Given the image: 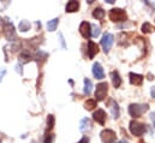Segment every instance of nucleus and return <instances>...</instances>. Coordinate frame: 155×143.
<instances>
[{
    "label": "nucleus",
    "instance_id": "nucleus-23",
    "mask_svg": "<svg viewBox=\"0 0 155 143\" xmlns=\"http://www.w3.org/2000/svg\"><path fill=\"white\" fill-rule=\"evenodd\" d=\"M100 33H101L100 27H97L96 24H93L91 25V36L93 37H97V36L100 35Z\"/></svg>",
    "mask_w": 155,
    "mask_h": 143
},
{
    "label": "nucleus",
    "instance_id": "nucleus-24",
    "mask_svg": "<svg viewBox=\"0 0 155 143\" xmlns=\"http://www.w3.org/2000/svg\"><path fill=\"white\" fill-rule=\"evenodd\" d=\"M152 30H153V27H152V24H149L148 22H146V23L142 25V33L149 34V33H152Z\"/></svg>",
    "mask_w": 155,
    "mask_h": 143
},
{
    "label": "nucleus",
    "instance_id": "nucleus-2",
    "mask_svg": "<svg viewBox=\"0 0 155 143\" xmlns=\"http://www.w3.org/2000/svg\"><path fill=\"white\" fill-rule=\"evenodd\" d=\"M130 131H131V134H132L134 136L140 137V136H142V135L144 134V131H146V125L142 124V123H140V121L131 120V121H130Z\"/></svg>",
    "mask_w": 155,
    "mask_h": 143
},
{
    "label": "nucleus",
    "instance_id": "nucleus-8",
    "mask_svg": "<svg viewBox=\"0 0 155 143\" xmlns=\"http://www.w3.org/2000/svg\"><path fill=\"white\" fill-rule=\"evenodd\" d=\"M93 118L96 123H99L100 125H105V121H106V112L104 109H96L94 113H93Z\"/></svg>",
    "mask_w": 155,
    "mask_h": 143
},
{
    "label": "nucleus",
    "instance_id": "nucleus-21",
    "mask_svg": "<svg viewBox=\"0 0 155 143\" xmlns=\"http://www.w3.org/2000/svg\"><path fill=\"white\" fill-rule=\"evenodd\" d=\"M18 28H19L21 32H28V30L30 29V23H29L28 21H22V22L19 23Z\"/></svg>",
    "mask_w": 155,
    "mask_h": 143
},
{
    "label": "nucleus",
    "instance_id": "nucleus-16",
    "mask_svg": "<svg viewBox=\"0 0 155 143\" xmlns=\"http://www.w3.org/2000/svg\"><path fill=\"white\" fill-rule=\"evenodd\" d=\"M93 89V83L89 78H84V94L85 95H90Z\"/></svg>",
    "mask_w": 155,
    "mask_h": 143
},
{
    "label": "nucleus",
    "instance_id": "nucleus-22",
    "mask_svg": "<svg viewBox=\"0 0 155 143\" xmlns=\"http://www.w3.org/2000/svg\"><path fill=\"white\" fill-rule=\"evenodd\" d=\"M54 123H55L54 117H53L52 114H49V115H48V118H47V130H48V131H51V130L53 129Z\"/></svg>",
    "mask_w": 155,
    "mask_h": 143
},
{
    "label": "nucleus",
    "instance_id": "nucleus-14",
    "mask_svg": "<svg viewBox=\"0 0 155 143\" xmlns=\"http://www.w3.org/2000/svg\"><path fill=\"white\" fill-rule=\"evenodd\" d=\"M111 76H112V83H113V87H114V88H119V87L121 85V78H120V76H119L118 71H112Z\"/></svg>",
    "mask_w": 155,
    "mask_h": 143
},
{
    "label": "nucleus",
    "instance_id": "nucleus-6",
    "mask_svg": "<svg viewBox=\"0 0 155 143\" xmlns=\"http://www.w3.org/2000/svg\"><path fill=\"white\" fill-rule=\"evenodd\" d=\"M114 42V36L110 33H106L105 35L102 36V40H101V46L105 51V53H108L110 49L112 48V45Z\"/></svg>",
    "mask_w": 155,
    "mask_h": 143
},
{
    "label": "nucleus",
    "instance_id": "nucleus-31",
    "mask_svg": "<svg viewBox=\"0 0 155 143\" xmlns=\"http://www.w3.org/2000/svg\"><path fill=\"white\" fill-rule=\"evenodd\" d=\"M153 123H154V126H155V121H153Z\"/></svg>",
    "mask_w": 155,
    "mask_h": 143
},
{
    "label": "nucleus",
    "instance_id": "nucleus-29",
    "mask_svg": "<svg viewBox=\"0 0 155 143\" xmlns=\"http://www.w3.org/2000/svg\"><path fill=\"white\" fill-rule=\"evenodd\" d=\"M106 1H107L108 4H113V2H114V0H106Z\"/></svg>",
    "mask_w": 155,
    "mask_h": 143
},
{
    "label": "nucleus",
    "instance_id": "nucleus-27",
    "mask_svg": "<svg viewBox=\"0 0 155 143\" xmlns=\"http://www.w3.org/2000/svg\"><path fill=\"white\" fill-rule=\"evenodd\" d=\"M150 95H152V98H155V87H152V89H150Z\"/></svg>",
    "mask_w": 155,
    "mask_h": 143
},
{
    "label": "nucleus",
    "instance_id": "nucleus-11",
    "mask_svg": "<svg viewBox=\"0 0 155 143\" xmlns=\"http://www.w3.org/2000/svg\"><path fill=\"white\" fill-rule=\"evenodd\" d=\"M87 52H88V57H89L90 59H93V58L99 53V46H97L95 42L89 41V42H88V49H87Z\"/></svg>",
    "mask_w": 155,
    "mask_h": 143
},
{
    "label": "nucleus",
    "instance_id": "nucleus-20",
    "mask_svg": "<svg viewBox=\"0 0 155 143\" xmlns=\"http://www.w3.org/2000/svg\"><path fill=\"white\" fill-rule=\"evenodd\" d=\"M111 111H112V114H113V117L114 118H119V114H120V112H119V106H118V104H117L116 101H112L111 102Z\"/></svg>",
    "mask_w": 155,
    "mask_h": 143
},
{
    "label": "nucleus",
    "instance_id": "nucleus-7",
    "mask_svg": "<svg viewBox=\"0 0 155 143\" xmlns=\"http://www.w3.org/2000/svg\"><path fill=\"white\" fill-rule=\"evenodd\" d=\"M79 33L84 38H89L91 36V24L88 22H82L79 25Z\"/></svg>",
    "mask_w": 155,
    "mask_h": 143
},
{
    "label": "nucleus",
    "instance_id": "nucleus-18",
    "mask_svg": "<svg viewBox=\"0 0 155 143\" xmlns=\"http://www.w3.org/2000/svg\"><path fill=\"white\" fill-rule=\"evenodd\" d=\"M93 17L96 18V19H102L105 17V11L101 8V7H96L94 11H93Z\"/></svg>",
    "mask_w": 155,
    "mask_h": 143
},
{
    "label": "nucleus",
    "instance_id": "nucleus-3",
    "mask_svg": "<svg viewBox=\"0 0 155 143\" xmlns=\"http://www.w3.org/2000/svg\"><path fill=\"white\" fill-rule=\"evenodd\" d=\"M107 91H108V84L107 82H101L96 85V90H95V98H96V101H102L106 95H107Z\"/></svg>",
    "mask_w": 155,
    "mask_h": 143
},
{
    "label": "nucleus",
    "instance_id": "nucleus-15",
    "mask_svg": "<svg viewBox=\"0 0 155 143\" xmlns=\"http://www.w3.org/2000/svg\"><path fill=\"white\" fill-rule=\"evenodd\" d=\"M78 8H79L78 1H69L66 5V12H76Z\"/></svg>",
    "mask_w": 155,
    "mask_h": 143
},
{
    "label": "nucleus",
    "instance_id": "nucleus-9",
    "mask_svg": "<svg viewBox=\"0 0 155 143\" xmlns=\"http://www.w3.org/2000/svg\"><path fill=\"white\" fill-rule=\"evenodd\" d=\"M5 30V35L8 41H13V38H16V33H15V28L12 25V23H6L4 27Z\"/></svg>",
    "mask_w": 155,
    "mask_h": 143
},
{
    "label": "nucleus",
    "instance_id": "nucleus-30",
    "mask_svg": "<svg viewBox=\"0 0 155 143\" xmlns=\"http://www.w3.org/2000/svg\"><path fill=\"white\" fill-rule=\"evenodd\" d=\"M31 143H36V142H35V141H33V142H31Z\"/></svg>",
    "mask_w": 155,
    "mask_h": 143
},
{
    "label": "nucleus",
    "instance_id": "nucleus-25",
    "mask_svg": "<svg viewBox=\"0 0 155 143\" xmlns=\"http://www.w3.org/2000/svg\"><path fill=\"white\" fill-rule=\"evenodd\" d=\"M54 140V135H47L45 138V143H52Z\"/></svg>",
    "mask_w": 155,
    "mask_h": 143
},
{
    "label": "nucleus",
    "instance_id": "nucleus-28",
    "mask_svg": "<svg viewBox=\"0 0 155 143\" xmlns=\"http://www.w3.org/2000/svg\"><path fill=\"white\" fill-rule=\"evenodd\" d=\"M117 143H129V142L125 141V140H121V141H119V142H117Z\"/></svg>",
    "mask_w": 155,
    "mask_h": 143
},
{
    "label": "nucleus",
    "instance_id": "nucleus-32",
    "mask_svg": "<svg viewBox=\"0 0 155 143\" xmlns=\"http://www.w3.org/2000/svg\"><path fill=\"white\" fill-rule=\"evenodd\" d=\"M0 143H1V142H0Z\"/></svg>",
    "mask_w": 155,
    "mask_h": 143
},
{
    "label": "nucleus",
    "instance_id": "nucleus-10",
    "mask_svg": "<svg viewBox=\"0 0 155 143\" xmlns=\"http://www.w3.org/2000/svg\"><path fill=\"white\" fill-rule=\"evenodd\" d=\"M93 75L96 79H102L105 77V72H104V69L100 63H95L93 65Z\"/></svg>",
    "mask_w": 155,
    "mask_h": 143
},
{
    "label": "nucleus",
    "instance_id": "nucleus-1",
    "mask_svg": "<svg viewBox=\"0 0 155 143\" xmlns=\"http://www.w3.org/2000/svg\"><path fill=\"white\" fill-rule=\"evenodd\" d=\"M148 109V105H140V104H131L129 106V113L134 118H140L143 112Z\"/></svg>",
    "mask_w": 155,
    "mask_h": 143
},
{
    "label": "nucleus",
    "instance_id": "nucleus-4",
    "mask_svg": "<svg viewBox=\"0 0 155 143\" xmlns=\"http://www.w3.org/2000/svg\"><path fill=\"white\" fill-rule=\"evenodd\" d=\"M126 12L121 8H112L110 11V18L112 22H124L126 21Z\"/></svg>",
    "mask_w": 155,
    "mask_h": 143
},
{
    "label": "nucleus",
    "instance_id": "nucleus-17",
    "mask_svg": "<svg viewBox=\"0 0 155 143\" xmlns=\"http://www.w3.org/2000/svg\"><path fill=\"white\" fill-rule=\"evenodd\" d=\"M95 107H97V102L96 100H93V99H89L84 102V108L88 109V111H93Z\"/></svg>",
    "mask_w": 155,
    "mask_h": 143
},
{
    "label": "nucleus",
    "instance_id": "nucleus-5",
    "mask_svg": "<svg viewBox=\"0 0 155 143\" xmlns=\"http://www.w3.org/2000/svg\"><path fill=\"white\" fill-rule=\"evenodd\" d=\"M100 137H101V141L104 143H114L117 140V135L116 132L111 129H105L101 131L100 134Z\"/></svg>",
    "mask_w": 155,
    "mask_h": 143
},
{
    "label": "nucleus",
    "instance_id": "nucleus-12",
    "mask_svg": "<svg viewBox=\"0 0 155 143\" xmlns=\"http://www.w3.org/2000/svg\"><path fill=\"white\" fill-rule=\"evenodd\" d=\"M129 77H130V83L134 84V85H141L142 82H143V76H142V75L131 72V73L129 75Z\"/></svg>",
    "mask_w": 155,
    "mask_h": 143
},
{
    "label": "nucleus",
    "instance_id": "nucleus-13",
    "mask_svg": "<svg viewBox=\"0 0 155 143\" xmlns=\"http://www.w3.org/2000/svg\"><path fill=\"white\" fill-rule=\"evenodd\" d=\"M91 129V123H90V119L89 118H83L79 123V130L82 132H85V131H89Z\"/></svg>",
    "mask_w": 155,
    "mask_h": 143
},
{
    "label": "nucleus",
    "instance_id": "nucleus-26",
    "mask_svg": "<svg viewBox=\"0 0 155 143\" xmlns=\"http://www.w3.org/2000/svg\"><path fill=\"white\" fill-rule=\"evenodd\" d=\"M77 143H89V138L87 137V136H84L79 142H77Z\"/></svg>",
    "mask_w": 155,
    "mask_h": 143
},
{
    "label": "nucleus",
    "instance_id": "nucleus-19",
    "mask_svg": "<svg viewBox=\"0 0 155 143\" xmlns=\"http://www.w3.org/2000/svg\"><path fill=\"white\" fill-rule=\"evenodd\" d=\"M58 23H59V18H54V19H52V21H48V23H47V29H48L49 32H54V30L57 29V27H58Z\"/></svg>",
    "mask_w": 155,
    "mask_h": 143
}]
</instances>
